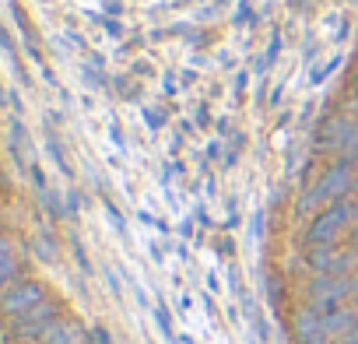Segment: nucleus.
Returning <instances> with one entry per match:
<instances>
[{
    "label": "nucleus",
    "mask_w": 358,
    "mask_h": 344,
    "mask_svg": "<svg viewBox=\"0 0 358 344\" xmlns=\"http://www.w3.org/2000/svg\"><path fill=\"white\" fill-rule=\"evenodd\" d=\"M351 187H355V162H351V158H341V162H334V165L323 172V176L316 180V187L302 197V211L330 208V204L344 201Z\"/></svg>",
    "instance_id": "1"
},
{
    "label": "nucleus",
    "mask_w": 358,
    "mask_h": 344,
    "mask_svg": "<svg viewBox=\"0 0 358 344\" xmlns=\"http://www.w3.org/2000/svg\"><path fill=\"white\" fill-rule=\"evenodd\" d=\"M351 218H358V204L337 201V204H330V208H320V215L309 222L306 239H309L313 246H337V236L351 225Z\"/></svg>",
    "instance_id": "2"
},
{
    "label": "nucleus",
    "mask_w": 358,
    "mask_h": 344,
    "mask_svg": "<svg viewBox=\"0 0 358 344\" xmlns=\"http://www.w3.org/2000/svg\"><path fill=\"white\" fill-rule=\"evenodd\" d=\"M57 323H60V306H57L53 299H46V302L32 306L29 313L11 316V320H8V334H11V337H22V341H43Z\"/></svg>",
    "instance_id": "3"
},
{
    "label": "nucleus",
    "mask_w": 358,
    "mask_h": 344,
    "mask_svg": "<svg viewBox=\"0 0 358 344\" xmlns=\"http://www.w3.org/2000/svg\"><path fill=\"white\" fill-rule=\"evenodd\" d=\"M351 295H355L351 274H344V278H341V274H316L313 285H309V299H313V306H316L320 313L344 306V299H351Z\"/></svg>",
    "instance_id": "4"
},
{
    "label": "nucleus",
    "mask_w": 358,
    "mask_h": 344,
    "mask_svg": "<svg viewBox=\"0 0 358 344\" xmlns=\"http://www.w3.org/2000/svg\"><path fill=\"white\" fill-rule=\"evenodd\" d=\"M323 148H330V151H341L344 158H351V162H358V120H351V116H337V120H330L327 127H323Z\"/></svg>",
    "instance_id": "5"
},
{
    "label": "nucleus",
    "mask_w": 358,
    "mask_h": 344,
    "mask_svg": "<svg viewBox=\"0 0 358 344\" xmlns=\"http://www.w3.org/2000/svg\"><path fill=\"white\" fill-rule=\"evenodd\" d=\"M50 295H46V288L39 285V281H15V285H4V313H8V320L11 316H22V313H29L32 306H39V302H46Z\"/></svg>",
    "instance_id": "6"
},
{
    "label": "nucleus",
    "mask_w": 358,
    "mask_h": 344,
    "mask_svg": "<svg viewBox=\"0 0 358 344\" xmlns=\"http://www.w3.org/2000/svg\"><path fill=\"white\" fill-rule=\"evenodd\" d=\"M355 264H358V253H348L337 246H313V253H309V267L316 274H341L344 278Z\"/></svg>",
    "instance_id": "7"
},
{
    "label": "nucleus",
    "mask_w": 358,
    "mask_h": 344,
    "mask_svg": "<svg viewBox=\"0 0 358 344\" xmlns=\"http://www.w3.org/2000/svg\"><path fill=\"white\" fill-rule=\"evenodd\" d=\"M295 341L299 344H330L327 327H323V313L316 306L306 309V313H299V320H295Z\"/></svg>",
    "instance_id": "8"
},
{
    "label": "nucleus",
    "mask_w": 358,
    "mask_h": 344,
    "mask_svg": "<svg viewBox=\"0 0 358 344\" xmlns=\"http://www.w3.org/2000/svg\"><path fill=\"white\" fill-rule=\"evenodd\" d=\"M323 327H327V337L337 341V337H351L358 330V309H348V306H337V309H327L323 313Z\"/></svg>",
    "instance_id": "9"
},
{
    "label": "nucleus",
    "mask_w": 358,
    "mask_h": 344,
    "mask_svg": "<svg viewBox=\"0 0 358 344\" xmlns=\"http://www.w3.org/2000/svg\"><path fill=\"white\" fill-rule=\"evenodd\" d=\"M39 344H88V334H85V327L81 323H74V320H60Z\"/></svg>",
    "instance_id": "10"
},
{
    "label": "nucleus",
    "mask_w": 358,
    "mask_h": 344,
    "mask_svg": "<svg viewBox=\"0 0 358 344\" xmlns=\"http://www.w3.org/2000/svg\"><path fill=\"white\" fill-rule=\"evenodd\" d=\"M0 271H4V285L18 281V257H15V243L11 239H4V246H0Z\"/></svg>",
    "instance_id": "11"
},
{
    "label": "nucleus",
    "mask_w": 358,
    "mask_h": 344,
    "mask_svg": "<svg viewBox=\"0 0 358 344\" xmlns=\"http://www.w3.org/2000/svg\"><path fill=\"white\" fill-rule=\"evenodd\" d=\"M355 243H358V229H355Z\"/></svg>",
    "instance_id": "12"
},
{
    "label": "nucleus",
    "mask_w": 358,
    "mask_h": 344,
    "mask_svg": "<svg viewBox=\"0 0 358 344\" xmlns=\"http://www.w3.org/2000/svg\"><path fill=\"white\" fill-rule=\"evenodd\" d=\"M355 109H358V99H355Z\"/></svg>",
    "instance_id": "13"
},
{
    "label": "nucleus",
    "mask_w": 358,
    "mask_h": 344,
    "mask_svg": "<svg viewBox=\"0 0 358 344\" xmlns=\"http://www.w3.org/2000/svg\"><path fill=\"white\" fill-rule=\"evenodd\" d=\"M344 344H351V341H344Z\"/></svg>",
    "instance_id": "14"
}]
</instances>
